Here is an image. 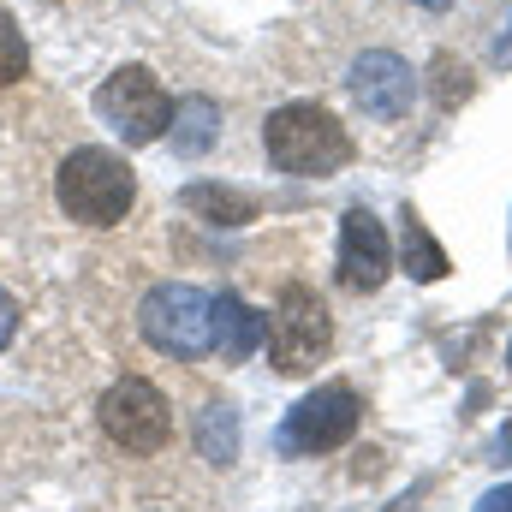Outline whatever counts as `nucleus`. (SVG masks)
<instances>
[{
	"label": "nucleus",
	"mask_w": 512,
	"mask_h": 512,
	"mask_svg": "<svg viewBox=\"0 0 512 512\" xmlns=\"http://www.w3.org/2000/svg\"><path fill=\"white\" fill-rule=\"evenodd\" d=\"M209 310H215L209 292H197V286H185V280H167V286H155V292L137 304V334H143L161 358H203V352L215 346Z\"/></svg>",
	"instance_id": "3"
},
{
	"label": "nucleus",
	"mask_w": 512,
	"mask_h": 512,
	"mask_svg": "<svg viewBox=\"0 0 512 512\" xmlns=\"http://www.w3.org/2000/svg\"><path fill=\"white\" fill-rule=\"evenodd\" d=\"M352 102L370 114V120H405L411 114V96H417V78H411V66L399 60V54H387V48H370V54H358L352 60Z\"/></svg>",
	"instance_id": "8"
},
{
	"label": "nucleus",
	"mask_w": 512,
	"mask_h": 512,
	"mask_svg": "<svg viewBox=\"0 0 512 512\" xmlns=\"http://www.w3.org/2000/svg\"><path fill=\"white\" fill-rule=\"evenodd\" d=\"M358 417H364L358 393H352L346 382H328V387H316V393H304V399L286 411V423H280L274 447H280L286 459L334 453V447H346V441L358 435Z\"/></svg>",
	"instance_id": "4"
},
{
	"label": "nucleus",
	"mask_w": 512,
	"mask_h": 512,
	"mask_svg": "<svg viewBox=\"0 0 512 512\" xmlns=\"http://www.w3.org/2000/svg\"><path fill=\"white\" fill-rule=\"evenodd\" d=\"M54 197L78 227H120L137 203V179L114 149H72L54 173Z\"/></svg>",
	"instance_id": "2"
},
{
	"label": "nucleus",
	"mask_w": 512,
	"mask_h": 512,
	"mask_svg": "<svg viewBox=\"0 0 512 512\" xmlns=\"http://www.w3.org/2000/svg\"><path fill=\"white\" fill-rule=\"evenodd\" d=\"M209 334H215V346H209V352H221V364H245L256 346L268 340V322L256 316L245 298L221 292V298H215V310H209Z\"/></svg>",
	"instance_id": "10"
},
{
	"label": "nucleus",
	"mask_w": 512,
	"mask_h": 512,
	"mask_svg": "<svg viewBox=\"0 0 512 512\" xmlns=\"http://www.w3.org/2000/svg\"><path fill=\"white\" fill-rule=\"evenodd\" d=\"M12 334H18V304L0 292V352H6V340H12Z\"/></svg>",
	"instance_id": "17"
},
{
	"label": "nucleus",
	"mask_w": 512,
	"mask_h": 512,
	"mask_svg": "<svg viewBox=\"0 0 512 512\" xmlns=\"http://www.w3.org/2000/svg\"><path fill=\"white\" fill-rule=\"evenodd\" d=\"M477 512H512V483H507V489H495V495H483Z\"/></svg>",
	"instance_id": "18"
},
{
	"label": "nucleus",
	"mask_w": 512,
	"mask_h": 512,
	"mask_svg": "<svg viewBox=\"0 0 512 512\" xmlns=\"http://www.w3.org/2000/svg\"><path fill=\"white\" fill-rule=\"evenodd\" d=\"M495 60H501V66H512V36H501V42H495Z\"/></svg>",
	"instance_id": "19"
},
{
	"label": "nucleus",
	"mask_w": 512,
	"mask_h": 512,
	"mask_svg": "<svg viewBox=\"0 0 512 512\" xmlns=\"http://www.w3.org/2000/svg\"><path fill=\"white\" fill-rule=\"evenodd\" d=\"M262 149H268V161H274L280 173H298V179H328V173H340V167L352 161L346 126H340L328 108H316V102H286V108H274L268 126H262Z\"/></svg>",
	"instance_id": "1"
},
{
	"label": "nucleus",
	"mask_w": 512,
	"mask_h": 512,
	"mask_svg": "<svg viewBox=\"0 0 512 512\" xmlns=\"http://www.w3.org/2000/svg\"><path fill=\"white\" fill-rule=\"evenodd\" d=\"M96 114H102V126L114 131V137H126L131 149H137V143H155L167 131L173 102H167V90H161V78L149 66H120L96 90Z\"/></svg>",
	"instance_id": "6"
},
{
	"label": "nucleus",
	"mask_w": 512,
	"mask_h": 512,
	"mask_svg": "<svg viewBox=\"0 0 512 512\" xmlns=\"http://www.w3.org/2000/svg\"><path fill=\"white\" fill-rule=\"evenodd\" d=\"M387 274H393V245H387L382 221L364 203H352L340 221V280L352 292H376Z\"/></svg>",
	"instance_id": "9"
},
{
	"label": "nucleus",
	"mask_w": 512,
	"mask_h": 512,
	"mask_svg": "<svg viewBox=\"0 0 512 512\" xmlns=\"http://www.w3.org/2000/svg\"><path fill=\"white\" fill-rule=\"evenodd\" d=\"M197 453L209 459V465H233L239 459V411L227 405V399H209L203 411H197Z\"/></svg>",
	"instance_id": "13"
},
{
	"label": "nucleus",
	"mask_w": 512,
	"mask_h": 512,
	"mask_svg": "<svg viewBox=\"0 0 512 512\" xmlns=\"http://www.w3.org/2000/svg\"><path fill=\"white\" fill-rule=\"evenodd\" d=\"M328 340H334L328 304L310 286H286L274 304V322H268V364L280 376H310L328 358Z\"/></svg>",
	"instance_id": "5"
},
{
	"label": "nucleus",
	"mask_w": 512,
	"mask_h": 512,
	"mask_svg": "<svg viewBox=\"0 0 512 512\" xmlns=\"http://www.w3.org/2000/svg\"><path fill=\"white\" fill-rule=\"evenodd\" d=\"M179 203L191 215H203L209 227H251L256 221V197L251 191H233V185H215V179H197L179 191Z\"/></svg>",
	"instance_id": "11"
},
{
	"label": "nucleus",
	"mask_w": 512,
	"mask_h": 512,
	"mask_svg": "<svg viewBox=\"0 0 512 512\" xmlns=\"http://www.w3.org/2000/svg\"><path fill=\"white\" fill-rule=\"evenodd\" d=\"M18 78H30V42L12 24V12L0 6V84H18Z\"/></svg>",
	"instance_id": "15"
},
{
	"label": "nucleus",
	"mask_w": 512,
	"mask_h": 512,
	"mask_svg": "<svg viewBox=\"0 0 512 512\" xmlns=\"http://www.w3.org/2000/svg\"><path fill=\"white\" fill-rule=\"evenodd\" d=\"M173 149L179 155H203V149H215V137H221V108L209 102V96H185V102H173Z\"/></svg>",
	"instance_id": "12"
},
{
	"label": "nucleus",
	"mask_w": 512,
	"mask_h": 512,
	"mask_svg": "<svg viewBox=\"0 0 512 512\" xmlns=\"http://www.w3.org/2000/svg\"><path fill=\"white\" fill-rule=\"evenodd\" d=\"M102 429H108V441L114 447H126L137 459H149V453H161L167 447V435H173V411H167V399H161V387L143 382V376H126V382H114L102 393Z\"/></svg>",
	"instance_id": "7"
},
{
	"label": "nucleus",
	"mask_w": 512,
	"mask_h": 512,
	"mask_svg": "<svg viewBox=\"0 0 512 512\" xmlns=\"http://www.w3.org/2000/svg\"><path fill=\"white\" fill-rule=\"evenodd\" d=\"M435 78H441V84H435V90H441V108H453V102H465V96H471V72H465V66H453V54H441V60H435Z\"/></svg>",
	"instance_id": "16"
},
{
	"label": "nucleus",
	"mask_w": 512,
	"mask_h": 512,
	"mask_svg": "<svg viewBox=\"0 0 512 512\" xmlns=\"http://www.w3.org/2000/svg\"><path fill=\"white\" fill-rule=\"evenodd\" d=\"M399 256H405V274L411 280H441L447 274V251L429 239V227H423V215L405 203V215H399Z\"/></svg>",
	"instance_id": "14"
},
{
	"label": "nucleus",
	"mask_w": 512,
	"mask_h": 512,
	"mask_svg": "<svg viewBox=\"0 0 512 512\" xmlns=\"http://www.w3.org/2000/svg\"><path fill=\"white\" fill-rule=\"evenodd\" d=\"M495 453H501V459H512V423L501 429V441H495Z\"/></svg>",
	"instance_id": "20"
},
{
	"label": "nucleus",
	"mask_w": 512,
	"mask_h": 512,
	"mask_svg": "<svg viewBox=\"0 0 512 512\" xmlns=\"http://www.w3.org/2000/svg\"><path fill=\"white\" fill-rule=\"evenodd\" d=\"M417 6H429V12H441V6H453V0H417Z\"/></svg>",
	"instance_id": "21"
}]
</instances>
